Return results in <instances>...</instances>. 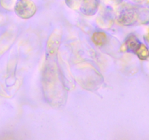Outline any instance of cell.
Here are the masks:
<instances>
[{
  "label": "cell",
  "mask_w": 149,
  "mask_h": 140,
  "mask_svg": "<svg viewBox=\"0 0 149 140\" xmlns=\"http://www.w3.org/2000/svg\"><path fill=\"white\" fill-rule=\"evenodd\" d=\"M105 1L107 5L110 7L121 5L123 2V0H105Z\"/></svg>",
  "instance_id": "obj_12"
},
{
  "label": "cell",
  "mask_w": 149,
  "mask_h": 140,
  "mask_svg": "<svg viewBox=\"0 0 149 140\" xmlns=\"http://www.w3.org/2000/svg\"><path fill=\"white\" fill-rule=\"evenodd\" d=\"M80 10L81 12L86 16L96 15L99 10L98 0H83Z\"/></svg>",
  "instance_id": "obj_6"
},
{
  "label": "cell",
  "mask_w": 149,
  "mask_h": 140,
  "mask_svg": "<svg viewBox=\"0 0 149 140\" xmlns=\"http://www.w3.org/2000/svg\"><path fill=\"white\" fill-rule=\"evenodd\" d=\"M14 11L20 18L27 20L35 15L37 6L32 0H17L14 6Z\"/></svg>",
  "instance_id": "obj_3"
},
{
  "label": "cell",
  "mask_w": 149,
  "mask_h": 140,
  "mask_svg": "<svg viewBox=\"0 0 149 140\" xmlns=\"http://www.w3.org/2000/svg\"><path fill=\"white\" fill-rule=\"evenodd\" d=\"M116 21L120 25L131 26L149 24V10L144 7L124 3L116 12Z\"/></svg>",
  "instance_id": "obj_2"
},
{
  "label": "cell",
  "mask_w": 149,
  "mask_h": 140,
  "mask_svg": "<svg viewBox=\"0 0 149 140\" xmlns=\"http://www.w3.org/2000/svg\"><path fill=\"white\" fill-rule=\"evenodd\" d=\"M109 37L108 34L104 31H96L92 35V41L97 46L102 48L107 44V41H109Z\"/></svg>",
  "instance_id": "obj_8"
},
{
  "label": "cell",
  "mask_w": 149,
  "mask_h": 140,
  "mask_svg": "<svg viewBox=\"0 0 149 140\" xmlns=\"http://www.w3.org/2000/svg\"><path fill=\"white\" fill-rule=\"evenodd\" d=\"M144 40L146 42V45L148 47H149V28H148L147 31H146V34L144 35Z\"/></svg>",
  "instance_id": "obj_13"
},
{
  "label": "cell",
  "mask_w": 149,
  "mask_h": 140,
  "mask_svg": "<svg viewBox=\"0 0 149 140\" xmlns=\"http://www.w3.org/2000/svg\"><path fill=\"white\" fill-rule=\"evenodd\" d=\"M65 4L69 8L72 10L80 9L83 0H64Z\"/></svg>",
  "instance_id": "obj_10"
},
{
  "label": "cell",
  "mask_w": 149,
  "mask_h": 140,
  "mask_svg": "<svg viewBox=\"0 0 149 140\" xmlns=\"http://www.w3.org/2000/svg\"><path fill=\"white\" fill-rule=\"evenodd\" d=\"M61 32L56 29L51 34L46 47V59L42 73V87L45 99L51 107L58 108L67 101V90L57 63Z\"/></svg>",
  "instance_id": "obj_1"
},
{
  "label": "cell",
  "mask_w": 149,
  "mask_h": 140,
  "mask_svg": "<svg viewBox=\"0 0 149 140\" xmlns=\"http://www.w3.org/2000/svg\"><path fill=\"white\" fill-rule=\"evenodd\" d=\"M136 55H137L140 60H148L149 58V51L148 49L147 46L144 44L142 43L141 46L140 47L137 52L136 53Z\"/></svg>",
  "instance_id": "obj_9"
},
{
  "label": "cell",
  "mask_w": 149,
  "mask_h": 140,
  "mask_svg": "<svg viewBox=\"0 0 149 140\" xmlns=\"http://www.w3.org/2000/svg\"><path fill=\"white\" fill-rule=\"evenodd\" d=\"M141 45L142 42H140L138 38L134 34H130L126 38L125 42L124 45L121 46V50H122L123 51H127L128 53L136 54Z\"/></svg>",
  "instance_id": "obj_5"
},
{
  "label": "cell",
  "mask_w": 149,
  "mask_h": 140,
  "mask_svg": "<svg viewBox=\"0 0 149 140\" xmlns=\"http://www.w3.org/2000/svg\"><path fill=\"white\" fill-rule=\"evenodd\" d=\"M146 6L147 7V9L149 10V0H146Z\"/></svg>",
  "instance_id": "obj_15"
},
{
  "label": "cell",
  "mask_w": 149,
  "mask_h": 140,
  "mask_svg": "<svg viewBox=\"0 0 149 140\" xmlns=\"http://www.w3.org/2000/svg\"><path fill=\"white\" fill-rule=\"evenodd\" d=\"M15 40V35L13 34H4L0 37V56L3 55L10 47L12 45Z\"/></svg>",
  "instance_id": "obj_7"
},
{
  "label": "cell",
  "mask_w": 149,
  "mask_h": 140,
  "mask_svg": "<svg viewBox=\"0 0 149 140\" xmlns=\"http://www.w3.org/2000/svg\"><path fill=\"white\" fill-rule=\"evenodd\" d=\"M131 2L134 3L135 5H140V4H142L143 2H146V0H131Z\"/></svg>",
  "instance_id": "obj_14"
},
{
  "label": "cell",
  "mask_w": 149,
  "mask_h": 140,
  "mask_svg": "<svg viewBox=\"0 0 149 140\" xmlns=\"http://www.w3.org/2000/svg\"><path fill=\"white\" fill-rule=\"evenodd\" d=\"M116 21V12L109 5L100 10L97 17V24L102 29H110Z\"/></svg>",
  "instance_id": "obj_4"
},
{
  "label": "cell",
  "mask_w": 149,
  "mask_h": 140,
  "mask_svg": "<svg viewBox=\"0 0 149 140\" xmlns=\"http://www.w3.org/2000/svg\"><path fill=\"white\" fill-rule=\"evenodd\" d=\"M15 0H0V4L5 9L11 10L14 8L15 5Z\"/></svg>",
  "instance_id": "obj_11"
}]
</instances>
